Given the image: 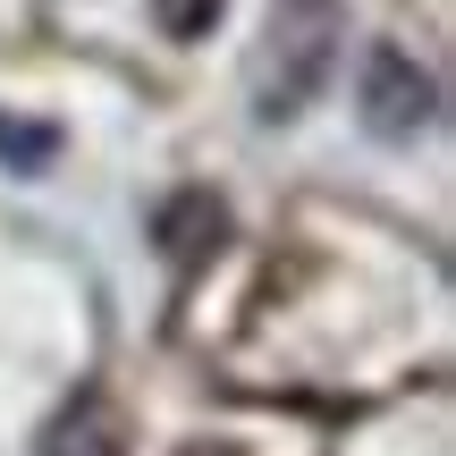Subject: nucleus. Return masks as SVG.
Listing matches in <instances>:
<instances>
[{
	"instance_id": "1",
	"label": "nucleus",
	"mask_w": 456,
	"mask_h": 456,
	"mask_svg": "<svg viewBox=\"0 0 456 456\" xmlns=\"http://www.w3.org/2000/svg\"><path fill=\"white\" fill-rule=\"evenodd\" d=\"M338 0H279L271 9V51H262V68H254V110L271 118H296L313 94H322V77H330V60H338Z\"/></svg>"
},
{
	"instance_id": "2",
	"label": "nucleus",
	"mask_w": 456,
	"mask_h": 456,
	"mask_svg": "<svg viewBox=\"0 0 456 456\" xmlns=\"http://www.w3.org/2000/svg\"><path fill=\"white\" fill-rule=\"evenodd\" d=\"M355 102H363V127H372L380 144H414V135L440 118V85H431V68L406 60L397 43H372V51H363Z\"/></svg>"
},
{
	"instance_id": "3",
	"label": "nucleus",
	"mask_w": 456,
	"mask_h": 456,
	"mask_svg": "<svg viewBox=\"0 0 456 456\" xmlns=\"http://www.w3.org/2000/svg\"><path fill=\"white\" fill-rule=\"evenodd\" d=\"M220 228H228V212L212 195H178V203H161V245L178 262H195V254H212L220 245Z\"/></svg>"
},
{
	"instance_id": "4",
	"label": "nucleus",
	"mask_w": 456,
	"mask_h": 456,
	"mask_svg": "<svg viewBox=\"0 0 456 456\" xmlns=\"http://www.w3.org/2000/svg\"><path fill=\"white\" fill-rule=\"evenodd\" d=\"M51 152H60L51 127H34V118H0V161H9V169H43Z\"/></svg>"
},
{
	"instance_id": "5",
	"label": "nucleus",
	"mask_w": 456,
	"mask_h": 456,
	"mask_svg": "<svg viewBox=\"0 0 456 456\" xmlns=\"http://www.w3.org/2000/svg\"><path fill=\"white\" fill-rule=\"evenodd\" d=\"M43 456H118V448H110V423L85 406L77 423H60V431H51V448H43Z\"/></svg>"
},
{
	"instance_id": "6",
	"label": "nucleus",
	"mask_w": 456,
	"mask_h": 456,
	"mask_svg": "<svg viewBox=\"0 0 456 456\" xmlns=\"http://www.w3.org/2000/svg\"><path fill=\"white\" fill-rule=\"evenodd\" d=\"M228 0H152V17H161V34H178V43H195V34L220 26Z\"/></svg>"
}]
</instances>
